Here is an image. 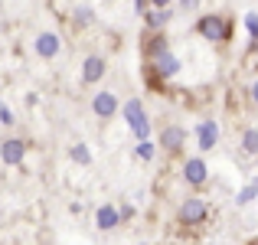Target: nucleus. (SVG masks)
<instances>
[{
	"mask_svg": "<svg viewBox=\"0 0 258 245\" xmlns=\"http://www.w3.org/2000/svg\"><path fill=\"white\" fill-rule=\"evenodd\" d=\"M183 180H186L189 187H206V180H209L206 160L203 157H186V163H183Z\"/></svg>",
	"mask_w": 258,
	"mask_h": 245,
	"instance_id": "20e7f679",
	"label": "nucleus"
},
{
	"mask_svg": "<svg viewBox=\"0 0 258 245\" xmlns=\"http://www.w3.org/2000/svg\"><path fill=\"white\" fill-rule=\"evenodd\" d=\"M95 222H98V229H114V226L121 222V213H118L114 206H101V209H98V219H95Z\"/></svg>",
	"mask_w": 258,
	"mask_h": 245,
	"instance_id": "ddd939ff",
	"label": "nucleus"
},
{
	"mask_svg": "<svg viewBox=\"0 0 258 245\" xmlns=\"http://www.w3.org/2000/svg\"><path fill=\"white\" fill-rule=\"evenodd\" d=\"M124 118H127V125L134 128V134H138V138L147 144V134H151V121H147V114H144V105H141L138 98H131V101L124 105Z\"/></svg>",
	"mask_w": 258,
	"mask_h": 245,
	"instance_id": "f03ea898",
	"label": "nucleus"
},
{
	"mask_svg": "<svg viewBox=\"0 0 258 245\" xmlns=\"http://www.w3.org/2000/svg\"><path fill=\"white\" fill-rule=\"evenodd\" d=\"M141 49H144V56L147 59H160L167 52V36L160 30H151V33H144V39H141Z\"/></svg>",
	"mask_w": 258,
	"mask_h": 245,
	"instance_id": "423d86ee",
	"label": "nucleus"
},
{
	"mask_svg": "<svg viewBox=\"0 0 258 245\" xmlns=\"http://www.w3.org/2000/svg\"><path fill=\"white\" fill-rule=\"evenodd\" d=\"M248 245H258V239H255V242H248Z\"/></svg>",
	"mask_w": 258,
	"mask_h": 245,
	"instance_id": "4be33fe9",
	"label": "nucleus"
},
{
	"mask_svg": "<svg viewBox=\"0 0 258 245\" xmlns=\"http://www.w3.org/2000/svg\"><path fill=\"white\" fill-rule=\"evenodd\" d=\"M245 23H248V33H252V36L258 39V13H248V17H245Z\"/></svg>",
	"mask_w": 258,
	"mask_h": 245,
	"instance_id": "a211bd4d",
	"label": "nucleus"
},
{
	"mask_svg": "<svg viewBox=\"0 0 258 245\" xmlns=\"http://www.w3.org/2000/svg\"><path fill=\"white\" fill-rule=\"evenodd\" d=\"M26 154V144L20 138H7L4 144H0V157H4V163H10V167H17L20 160H23Z\"/></svg>",
	"mask_w": 258,
	"mask_h": 245,
	"instance_id": "0eeeda50",
	"label": "nucleus"
},
{
	"mask_svg": "<svg viewBox=\"0 0 258 245\" xmlns=\"http://www.w3.org/2000/svg\"><path fill=\"white\" fill-rule=\"evenodd\" d=\"M0 121H4V125H13V114H10V108H4V105H0Z\"/></svg>",
	"mask_w": 258,
	"mask_h": 245,
	"instance_id": "aec40b11",
	"label": "nucleus"
},
{
	"mask_svg": "<svg viewBox=\"0 0 258 245\" xmlns=\"http://www.w3.org/2000/svg\"><path fill=\"white\" fill-rule=\"evenodd\" d=\"M154 69H157L164 79H170V76H176V72H180V63H176L173 52H164L160 59H154Z\"/></svg>",
	"mask_w": 258,
	"mask_h": 245,
	"instance_id": "f8f14e48",
	"label": "nucleus"
},
{
	"mask_svg": "<svg viewBox=\"0 0 258 245\" xmlns=\"http://www.w3.org/2000/svg\"><path fill=\"white\" fill-rule=\"evenodd\" d=\"M242 151H245L248 157L258 154V128H245V134H242Z\"/></svg>",
	"mask_w": 258,
	"mask_h": 245,
	"instance_id": "4468645a",
	"label": "nucleus"
},
{
	"mask_svg": "<svg viewBox=\"0 0 258 245\" xmlns=\"http://www.w3.org/2000/svg\"><path fill=\"white\" fill-rule=\"evenodd\" d=\"M101 76H105V59H101V56H88L85 66H82V82L92 85V82H98Z\"/></svg>",
	"mask_w": 258,
	"mask_h": 245,
	"instance_id": "9b49d317",
	"label": "nucleus"
},
{
	"mask_svg": "<svg viewBox=\"0 0 258 245\" xmlns=\"http://www.w3.org/2000/svg\"><path fill=\"white\" fill-rule=\"evenodd\" d=\"M72 160H76V163H88V160H92V157H88V147L76 144V147H72Z\"/></svg>",
	"mask_w": 258,
	"mask_h": 245,
	"instance_id": "dca6fc26",
	"label": "nucleus"
},
{
	"mask_svg": "<svg viewBox=\"0 0 258 245\" xmlns=\"http://www.w3.org/2000/svg\"><path fill=\"white\" fill-rule=\"evenodd\" d=\"M144 79H147V85H151L154 92H164V76L154 69V63H147V66H144Z\"/></svg>",
	"mask_w": 258,
	"mask_h": 245,
	"instance_id": "2eb2a0df",
	"label": "nucleus"
},
{
	"mask_svg": "<svg viewBox=\"0 0 258 245\" xmlns=\"http://www.w3.org/2000/svg\"><path fill=\"white\" fill-rule=\"evenodd\" d=\"M138 157H141V160H151V157H154V147H151V144H141V147H138Z\"/></svg>",
	"mask_w": 258,
	"mask_h": 245,
	"instance_id": "6ab92c4d",
	"label": "nucleus"
},
{
	"mask_svg": "<svg viewBox=\"0 0 258 245\" xmlns=\"http://www.w3.org/2000/svg\"><path fill=\"white\" fill-rule=\"evenodd\" d=\"M59 49H62V43H59L56 33H39L36 36V56L52 59V56H59Z\"/></svg>",
	"mask_w": 258,
	"mask_h": 245,
	"instance_id": "6e6552de",
	"label": "nucleus"
},
{
	"mask_svg": "<svg viewBox=\"0 0 258 245\" xmlns=\"http://www.w3.org/2000/svg\"><path fill=\"white\" fill-rule=\"evenodd\" d=\"M92 105H95V114H98V118H111V114L118 111V98H114L111 92H98Z\"/></svg>",
	"mask_w": 258,
	"mask_h": 245,
	"instance_id": "9d476101",
	"label": "nucleus"
},
{
	"mask_svg": "<svg viewBox=\"0 0 258 245\" xmlns=\"http://www.w3.org/2000/svg\"><path fill=\"white\" fill-rule=\"evenodd\" d=\"M196 33L206 39H213V43H226V39H232V20L229 17H219V13H213V17H203L200 23H196Z\"/></svg>",
	"mask_w": 258,
	"mask_h": 245,
	"instance_id": "f257e3e1",
	"label": "nucleus"
},
{
	"mask_svg": "<svg viewBox=\"0 0 258 245\" xmlns=\"http://www.w3.org/2000/svg\"><path fill=\"white\" fill-rule=\"evenodd\" d=\"M183 144H186V131H183L180 125H170L160 131V147H164L167 154H180Z\"/></svg>",
	"mask_w": 258,
	"mask_h": 245,
	"instance_id": "39448f33",
	"label": "nucleus"
},
{
	"mask_svg": "<svg viewBox=\"0 0 258 245\" xmlns=\"http://www.w3.org/2000/svg\"><path fill=\"white\" fill-rule=\"evenodd\" d=\"M252 101L258 105V79H255V85H252Z\"/></svg>",
	"mask_w": 258,
	"mask_h": 245,
	"instance_id": "412c9836",
	"label": "nucleus"
},
{
	"mask_svg": "<svg viewBox=\"0 0 258 245\" xmlns=\"http://www.w3.org/2000/svg\"><path fill=\"white\" fill-rule=\"evenodd\" d=\"M176 216H180L183 226H200V222H206L209 206H206L203 200H196V196H193V200H183V206H180V213H176Z\"/></svg>",
	"mask_w": 258,
	"mask_h": 245,
	"instance_id": "7ed1b4c3",
	"label": "nucleus"
},
{
	"mask_svg": "<svg viewBox=\"0 0 258 245\" xmlns=\"http://www.w3.org/2000/svg\"><path fill=\"white\" fill-rule=\"evenodd\" d=\"M196 138H200V151L216 147V141H219V125H216V121H203V125L196 128Z\"/></svg>",
	"mask_w": 258,
	"mask_h": 245,
	"instance_id": "1a4fd4ad",
	"label": "nucleus"
},
{
	"mask_svg": "<svg viewBox=\"0 0 258 245\" xmlns=\"http://www.w3.org/2000/svg\"><path fill=\"white\" fill-rule=\"evenodd\" d=\"M255 193H258V183H248V187H245V190H242V193H239V206H245V203L252 200Z\"/></svg>",
	"mask_w": 258,
	"mask_h": 245,
	"instance_id": "f3484780",
	"label": "nucleus"
}]
</instances>
